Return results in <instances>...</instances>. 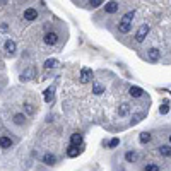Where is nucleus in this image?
<instances>
[{
  "mask_svg": "<svg viewBox=\"0 0 171 171\" xmlns=\"http://www.w3.org/2000/svg\"><path fill=\"white\" fill-rule=\"evenodd\" d=\"M133 17H135V10H130V12H127L125 16H123L122 23H120V33L127 34V33L130 31V28H132V21H133Z\"/></svg>",
  "mask_w": 171,
  "mask_h": 171,
  "instance_id": "1",
  "label": "nucleus"
},
{
  "mask_svg": "<svg viewBox=\"0 0 171 171\" xmlns=\"http://www.w3.org/2000/svg\"><path fill=\"white\" fill-rule=\"evenodd\" d=\"M34 77H36V68L34 67H29V68H26V70L21 74V81H23V82L33 81Z\"/></svg>",
  "mask_w": 171,
  "mask_h": 171,
  "instance_id": "2",
  "label": "nucleus"
},
{
  "mask_svg": "<svg viewBox=\"0 0 171 171\" xmlns=\"http://www.w3.org/2000/svg\"><path fill=\"white\" fill-rule=\"evenodd\" d=\"M147 33H149V24H142V26L139 28V31H137V34H135V39L139 43H142L145 39V36H147Z\"/></svg>",
  "mask_w": 171,
  "mask_h": 171,
  "instance_id": "3",
  "label": "nucleus"
},
{
  "mask_svg": "<svg viewBox=\"0 0 171 171\" xmlns=\"http://www.w3.org/2000/svg\"><path fill=\"white\" fill-rule=\"evenodd\" d=\"M91 79H93V70H91V68H87V67H84L81 70V82H82V84H87Z\"/></svg>",
  "mask_w": 171,
  "mask_h": 171,
  "instance_id": "4",
  "label": "nucleus"
},
{
  "mask_svg": "<svg viewBox=\"0 0 171 171\" xmlns=\"http://www.w3.org/2000/svg\"><path fill=\"white\" fill-rule=\"evenodd\" d=\"M159 57H161V53H159L158 48H151V50L147 52V60L152 62V63H154V62H158Z\"/></svg>",
  "mask_w": 171,
  "mask_h": 171,
  "instance_id": "5",
  "label": "nucleus"
},
{
  "mask_svg": "<svg viewBox=\"0 0 171 171\" xmlns=\"http://www.w3.org/2000/svg\"><path fill=\"white\" fill-rule=\"evenodd\" d=\"M36 17H38V10H36V9L29 7V9L24 10V19H26V21H34Z\"/></svg>",
  "mask_w": 171,
  "mask_h": 171,
  "instance_id": "6",
  "label": "nucleus"
},
{
  "mask_svg": "<svg viewBox=\"0 0 171 171\" xmlns=\"http://www.w3.org/2000/svg\"><path fill=\"white\" fill-rule=\"evenodd\" d=\"M58 41V34L57 33H46L45 34V43L46 45H55Z\"/></svg>",
  "mask_w": 171,
  "mask_h": 171,
  "instance_id": "7",
  "label": "nucleus"
},
{
  "mask_svg": "<svg viewBox=\"0 0 171 171\" xmlns=\"http://www.w3.org/2000/svg\"><path fill=\"white\" fill-rule=\"evenodd\" d=\"M104 10H106L108 14H115L116 10H118V3L116 2H108L106 5H104Z\"/></svg>",
  "mask_w": 171,
  "mask_h": 171,
  "instance_id": "8",
  "label": "nucleus"
},
{
  "mask_svg": "<svg viewBox=\"0 0 171 171\" xmlns=\"http://www.w3.org/2000/svg\"><path fill=\"white\" fill-rule=\"evenodd\" d=\"M128 93H130V96H132V98H140L144 94V91L140 89V87H137V86H132Z\"/></svg>",
  "mask_w": 171,
  "mask_h": 171,
  "instance_id": "9",
  "label": "nucleus"
},
{
  "mask_svg": "<svg viewBox=\"0 0 171 171\" xmlns=\"http://www.w3.org/2000/svg\"><path fill=\"white\" fill-rule=\"evenodd\" d=\"M79 152H81V151H79V145H72L70 144V147L67 149V156H68V158H75V156H79Z\"/></svg>",
  "mask_w": 171,
  "mask_h": 171,
  "instance_id": "10",
  "label": "nucleus"
},
{
  "mask_svg": "<svg viewBox=\"0 0 171 171\" xmlns=\"http://www.w3.org/2000/svg\"><path fill=\"white\" fill-rule=\"evenodd\" d=\"M53 96H55V89H53V87H48V89L45 91V101L46 103H52Z\"/></svg>",
  "mask_w": 171,
  "mask_h": 171,
  "instance_id": "11",
  "label": "nucleus"
},
{
  "mask_svg": "<svg viewBox=\"0 0 171 171\" xmlns=\"http://www.w3.org/2000/svg\"><path fill=\"white\" fill-rule=\"evenodd\" d=\"M70 144H72V145H81V144H82V135H81V133H72Z\"/></svg>",
  "mask_w": 171,
  "mask_h": 171,
  "instance_id": "12",
  "label": "nucleus"
},
{
  "mask_svg": "<svg viewBox=\"0 0 171 171\" xmlns=\"http://www.w3.org/2000/svg\"><path fill=\"white\" fill-rule=\"evenodd\" d=\"M55 161H57V159H55V156H53V154H45V156H43V163H45L46 166L55 164Z\"/></svg>",
  "mask_w": 171,
  "mask_h": 171,
  "instance_id": "13",
  "label": "nucleus"
},
{
  "mask_svg": "<svg viewBox=\"0 0 171 171\" xmlns=\"http://www.w3.org/2000/svg\"><path fill=\"white\" fill-rule=\"evenodd\" d=\"M3 46H5V52H7V53H10V55H12V53L16 52V43H14V41H10V39H7V41H5V45H3Z\"/></svg>",
  "mask_w": 171,
  "mask_h": 171,
  "instance_id": "14",
  "label": "nucleus"
},
{
  "mask_svg": "<svg viewBox=\"0 0 171 171\" xmlns=\"http://www.w3.org/2000/svg\"><path fill=\"white\" fill-rule=\"evenodd\" d=\"M10 145H12V140L9 137H0V147L2 149H9Z\"/></svg>",
  "mask_w": 171,
  "mask_h": 171,
  "instance_id": "15",
  "label": "nucleus"
},
{
  "mask_svg": "<svg viewBox=\"0 0 171 171\" xmlns=\"http://www.w3.org/2000/svg\"><path fill=\"white\" fill-rule=\"evenodd\" d=\"M137 158H139V154H137V152H133V151H128V152L125 154V159H127L128 163H135Z\"/></svg>",
  "mask_w": 171,
  "mask_h": 171,
  "instance_id": "16",
  "label": "nucleus"
},
{
  "mask_svg": "<svg viewBox=\"0 0 171 171\" xmlns=\"http://www.w3.org/2000/svg\"><path fill=\"white\" fill-rule=\"evenodd\" d=\"M159 154L164 156V158H169L171 156V147L169 145H161V147H159Z\"/></svg>",
  "mask_w": 171,
  "mask_h": 171,
  "instance_id": "17",
  "label": "nucleus"
},
{
  "mask_svg": "<svg viewBox=\"0 0 171 171\" xmlns=\"http://www.w3.org/2000/svg\"><path fill=\"white\" fill-rule=\"evenodd\" d=\"M128 111H130V106H128L127 103H122V104H120V108H118V115H120V116H125Z\"/></svg>",
  "mask_w": 171,
  "mask_h": 171,
  "instance_id": "18",
  "label": "nucleus"
},
{
  "mask_svg": "<svg viewBox=\"0 0 171 171\" xmlns=\"http://www.w3.org/2000/svg\"><path fill=\"white\" fill-rule=\"evenodd\" d=\"M24 120H26V116H24L23 113L14 115V123H16V125H23V123H24Z\"/></svg>",
  "mask_w": 171,
  "mask_h": 171,
  "instance_id": "19",
  "label": "nucleus"
},
{
  "mask_svg": "<svg viewBox=\"0 0 171 171\" xmlns=\"http://www.w3.org/2000/svg\"><path fill=\"white\" fill-rule=\"evenodd\" d=\"M57 65H58V60H57V58H50V60L45 62V67H46V68H53V67H57Z\"/></svg>",
  "mask_w": 171,
  "mask_h": 171,
  "instance_id": "20",
  "label": "nucleus"
},
{
  "mask_svg": "<svg viewBox=\"0 0 171 171\" xmlns=\"http://www.w3.org/2000/svg\"><path fill=\"white\" fill-rule=\"evenodd\" d=\"M93 93L94 94H103L104 93V87L101 86V84H94L93 86Z\"/></svg>",
  "mask_w": 171,
  "mask_h": 171,
  "instance_id": "21",
  "label": "nucleus"
},
{
  "mask_svg": "<svg viewBox=\"0 0 171 171\" xmlns=\"http://www.w3.org/2000/svg\"><path fill=\"white\" fill-rule=\"evenodd\" d=\"M149 140H151V133H147V132L140 133V142H142V144H147Z\"/></svg>",
  "mask_w": 171,
  "mask_h": 171,
  "instance_id": "22",
  "label": "nucleus"
},
{
  "mask_svg": "<svg viewBox=\"0 0 171 171\" xmlns=\"http://www.w3.org/2000/svg\"><path fill=\"white\" fill-rule=\"evenodd\" d=\"M118 144H120V139H118V137H115V139H111L110 142H108V147H110V149H113V147H116Z\"/></svg>",
  "mask_w": 171,
  "mask_h": 171,
  "instance_id": "23",
  "label": "nucleus"
},
{
  "mask_svg": "<svg viewBox=\"0 0 171 171\" xmlns=\"http://www.w3.org/2000/svg\"><path fill=\"white\" fill-rule=\"evenodd\" d=\"M168 111H169V106H168V103H163V104H161V108H159V113H161V115H166V113H168Z\"/></svg>",
  "mask_w": 171,
  "mask_h": 171,
  "instance_id": "24",
  "label": "nucleus"
},
{
  "mask_svg": "<svg viewBox=\"0 0 171 171\" xmlns=\"http://www.w3.org/2000/svg\"><path fill=\"white\" fill-rule=\"evenodd\" d=\"M142 113H137V115H133V118H132V125H135V123H139L140 120H142Z\"/></svg>",
  "mask_w": 171,
  "mask_h": 171,
  "instance_id": "25",
  "label": "nucleus"
},
{
  "mask_svg": "<svg viewBox=\"0 0 171 171\" xmlns=\"http://www.w3.org/2000/svg\"><path fill=\"white\" fill-rule=\"evenodd\" d=\"M144 171H159V166H156V164H147L144 168Z\"/></svg>",
  "mask_w": 171,
  "mask_h": 171,
  "instance_id": "26",
  "label": "nucleus"
},
{
  "mask_svg": "<svg viewBox=\"0 0 171 171\" xmlns=\"http://www.w3.org/2000/svg\"><path fill=\"white\" fill-rule=\"evenodd\" d=\"M91 7H99L101 3H103V0H89Z\"/></svg>",
  "mask_w": 171,
  "mask_h": 171,
  "instance_id": "27",
  "label": "nucleus"
},
{
  "mask_svg": "<svg viewBox=\"0 0 171 171\" xmlns=\"http://www.w3.org/2000/svg\"><path fill=\"white\" fill-rule=\"evenodd\" d=\"M26 110H28V113H33V111H34V110H33V106H31V104H26Z\"/></svg>",
  "mask_w": 171,
  "mask_h": 171,
  "instance_id": "28",
  "label": "nucleus"
},
{
  "mask_svg": "<svg viewBox=\"0 0 171 171\" xmlns=\"http://www.w3.org/2000/svg\"><path fill=\"white\" fill-rule=\"evenodd\" d=\"M169 142H171V135H169Z\"/></svg>",
  "mask_w": 171,
  "mask_h": 171,
  "instance_id": "29",
  "label": "nucleus"
}]
</instances>
